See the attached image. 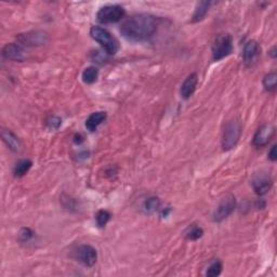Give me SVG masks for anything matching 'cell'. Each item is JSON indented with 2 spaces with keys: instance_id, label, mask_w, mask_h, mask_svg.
Instances as JSON below:
<instances>
[{
  "instance_id": "cell-3",
  "label": "cell",
  "mask_w": 277,
  "mask_h": 277,
  "mask_svg": "<svg viewBox=\"0 0 277 277\" xmlns=\"http://www.w3.org/2000/svg\"><path fill=\"white\" fill-rule=\"evenodd\" d=\"M242 134V124L237 120H230L226 122L222 134V148L230 150L236 146Z\"/></svg>"
},
{
  "instance_id": "cell-5",
  "label": "cell",
  "mask_w": 277,
  "mask_h": 277,
  "mask_svg": "<svg viewBox=\"0 0 277 277\" xmlns=\"http://www.w3.org/2000/svg\"><path fill=\"white\" fill-rule=\"evenodd\" d=\"M233 52L232 36L220 35L216 38L212 44V58L214 61H221Z\"/></svg>"
},
{
  "instance_id": "cell-9",
  "label": "cell",
  "mask_w": 277,
  "mask_h": 277,
  "mask_svg": "<svg viewBox=\"0 0 277 277\" xmlns=\"http://www.w3.org/2000/svg\"><path fill=\"white\" fill-rule=\"evenodd\" d=\"M274 134H275V128L271 124H263V126H261L256 132L252 140V144L256 148L266 146V145H268V142L271 141Z\"/></svg>"
},
{
  "instance_id": "cell-8",
  "label": "cell",
  "mask_w": 277,
  "mask_h": 277,
  "mask_svg": "<svg viewBox=\"0 0 277 277\" xmlns=\"http://www.w3.org/2000/svg\"><path fill=\"white\" fill-rule=\"evenodd\" d=\"M75 259L87 268L94 266L98 260V252L94 247L82 245L75 250Z\"/></svg>"
},
{
  "instance_id": "cell-11",
  "label": "cell",
  "mask_w": 277,
  "mask_h": 277,
  "mask_svg": "<svg viewBox=\"0 0 277 277\" xmlns=\"http://www.w3.org/2000/svg\"><path fill=\"white\" fill-rule=\"evenodd\" d=\"M2 56L6 60L14 62H23L26 60V52L18 44H8L2 49Z\"/></svg>"
},
{
  "instance_id": "cell-27",
  "label": "cell",
  "mask_w": 277,
  "mask_h": 277,
  "mask_svg": "<svg viewBox=\"0 0 277 277\" xmlns=\"http://www.w3.org/2000/svg\"><path fill=\"white\" fill-rule=\"evenodd\" d=\"M270 54H271V56H272L273 58H276V47H273V48H272V50L270 51Z\"/></svg>"
},
{
  "instance_id": "cell-14",
  "label": "cell",
  "mask_w": 277,
  "mask_h": 277,
  "mask_svg": "<svg viewBox=\"0 0 277 277\" xmlns=\"http://www.w3.org/2000/svg\"><path fill=\"white\" fill-rule=\"evenodd\" d=\"M2 141L6 143L11 150L14 153H20L22 150V143L18 140V138L9 129H2Z\"/></svg>"
},
{
  "instance_id": "cell-10",
  "label": "cell",
  "mask_w": 277,
  "mask_h": 277,
  "mask_svg": "<svg viewBox=\"0 0 277 277\" xmlns=\"http://www.w3.org/2000/svg\"><path fill=\"white\" fill-rule=\"evenodd\" d=\"M273 180L270 174H256L252 180V188L254 193L258 196H263L270 192L272 188Z\"/></svg>"
},
{
  "instance_id": "cell-1",
  "label": "cell",
  "mask_w": 277,
  "mask_h": 277,
  "mask_svg": "<svg viewBox=\"0 0 277 277\" xmlns=\"http://www.w3.org/2000/svg\"><path fill=\"white\" fill-rule=\"evenodd\" d=\"M157 30V18L150 14H136L127 18L122 26V35L132 42H143L150 38Z\"/></svg>"
},
{
  "instance_id": "cell-20",
  "label": "cell",
  "mask_w": 277,
  "mask_h": 277,
  "mask_svg": "<svg viewBox=\"0 0 277 277\" xmlns=\"http://www.w3.org/2000/svg\"><path fill=\"white\" fill-rule=\"evenodd\" d=\"M204 235V230L200 226H197L195 224L188 228L186 230V237L188 240H197Z\"/></svg>"
},
{
  "instance_id": "cell-16",
  "label": "cell",
  "mask_w": 277,
  "mask_h": 277,
  "mask_svg": "<svg viewBox=\"0 0 277 277\" xmlns=\"http://www.w3.org/2000/svg\"><path fill=\"white\" fill-rule=\"evenodd\" d=\"M211 4H212L211 2H200L198 4H197L194 14L192 16V23H198L202 21V20L207 16V13L209 12Z\"/></svg>"
},
{
  "instance_id": "cell-22",
  "label": "cell",
  "mask_w": 277,
  "mask_h": 277,
  "mask_svg": "<svg viewBox=\"0 0 277 277\" xmlns=\"http://www.w3.org/2000/svg\"><path fill=\"white\" fill-rule=\"evenodd\" d=\"M110 216L112 214L108 210H98L96 214V220L98 226L100 228H104L108 224V222L110 220Z\"/></svg>"
},
{
  "instance_id": "cell-18",
  "label": "cell",
  "mask_w": 277,
  "mask_h": 277,
  "mask_svg": "<svg viewBox=\"0 0 277 277\" xmlns=\"http://www.w3.org/2000/svg\"><path fill=\"white\" fill-rule=\"evenodd\" d=\"M98 77V70L96 66H89L82 72V82L87 84H94Z\"/></svg>"
},
{
  "instance_id": "cell-13",
  "label": "cell",
  "mask_w": 277,
  "mask_h": 277,
  "mask_svg": "<svg viewBox=\"0 0 277 277\" xmlns=\"http://www.w3.org/2000/svg\"><path fill=\"white\" fill-rule=\"evenodd\" d=\"M197 82H198V76H197L196 72H193V74L188 76V78L184 80V82L181 86V90H180L181 96L183 98H186V100H188V98L192 96L196 90Z\"/></svg>"
},
{
  "instance_id": "cell-19",
  "label": "cell",
  "mask_w": 277,
  "mask_h": 277,
  "mask_svg": "<svg viewBox=\"0 0 277 277\" xmlns=\"http://www.w3.org/2000/svg\"><path fill=\"white\" fill-rule=\"evenodd\" d=\"M277 86V74L276 72H268L263 78V87L266 88V91L272 92L275 91Z\"/></svg>"
},
{
  "instance_id": "cell-23",
  "label": "cell",
  "mask_w": 277,
  "mask_h": 277,
  "mask_svg": "<svg viewBox=\"0 0 277 277\" xmlns=\"http://www.w3.org/2000/svg\"><path fill=\"white\" fill-rule=\"evenodd\" d=\"M222 268H223V264L222 262L216 260L214 262H212L210 264V266L208 268L207 272H206V275L209 276V277H216V276H219L222 272Z\"/></svg>"
},
{
  "instance_id": "cell-15",
  "label": "cell",
  "mask_w": 277,
  "mask_h": 277,
  "mask_svg": "<svg viewBox=\"0 0 277 277\" xmlns=\"http://www.w3.org/2000/svg\"><path fill=\"white\" fill-rule=\"evenodd\" d=\"M106 117L108 114L105 113V112H96V113L91 114L88 117V120H86V128H87L90 132H94L98 128V126L106 120Z\"/></svg>"
},
{
  "instance_id": "cell-17",
  "label": "cell",
  "mask_w": 277,
  "mask_h": 277,
  "mask_svg": "<svg viewBox=\"0 0 277 277\" xmlns=\"http://www.w3.org/2000/svg\"><path fill=\"white\" fill-rule=\"evenodd\" d=\"M32 166V162L30 160H23L21 162H18L16 164L14 169H13V174H14L16 178H22L28 172Z\"/></svg>"
},
{
  "instance_id": "cell-7",
  "label": "cell",
  "mask_w": 277,
  "mask_h": 277,
  "mask_svg": "<svg viewBox=\"0 0 277 277\" xmlns=\"http://www.w3.org/2000/svg\"><path fill=\"white\" fill-rule=\"evenodd\" d=\"M18 44L22 47H40L47 44L48 35L44 32L34 30L18 36Z\"/></svg>"
},
{
  "instance_id": "cell-6",
  "label": "cell",
  "mask_w": 277,
  "mask_h": 277,
  "mask_svg": "<svg viewBox=\"0 0 277 277\" xmlns=\"http://www.w3.org/2000/svg\"><path fill=\"white\" fill-rule=\"evenodd\" d=\"M236 208V200L233 195H226L223 197L221 202L218 205L216 209L214 210L212 220L214 222H221L226 220L230 214L234 212Z\"/></svg>"
},
{
  "instance_id": "cell-12",
  "label": "cell",
  "mask_w": 277,
  "mask_h": 277,
  "mask_svg": "<svg viewBox=\"0 0 277 277\" xmlns=\"http://www.w3.org/2000/svg\"><path fill=\"white\" fill-rule=\"evenodd\" d=\"M260 54V46L256 40H249L242 51L244 62L246 65H252Z\"/></svg>"
},
{
  "instance_id": "cell-25",
  "label": "cell",
  "mask_w": 277,
  "mask_h": 277,
  "mask_svg": "<svg viewBox=\"0 0 277 277\" xmlns=\"http://www.w3.org/2000/svg\"><path fill=\"white\" fill-rule=\"evenodd\" d=\"M32 237H34V232L28 228H24L21 230V232H20V240L23 242H30Z\"/></svg>"
},
{
  "instance_id": "cell-21",
  "label": "cell",
  "mask_w": 277,
  "mask_h": 277,
  "mask_svg": "<svg viewBox=\"0 0 277 277\" xmlns=\"http://www.w3.org/2000/svg\"><path fill=\"white\" fill-rule=\"evenodd\" d=\"M160 198H157V197H150L148 200H145L143 208L145 210V212L152 214L160 208Z\"/></svg>"
},
{
  "instance_id": "cell-4",
  "label": "cell",
  "mask_w": 277,
  "mask_h": 277,
  "mask_svg": "<svg viewBox=\"0 0 277 277\" xmlns=\"http://www.w3.org/2000/svg\"><path fill=\"white\" fill-rule=\"evenodd\" d=\"M126 14V11L120 4L104 6L96 13V20L101 24H113L120 22Z\"/></svg>"
},
{
  "instance_id": "cell-24",
  "label": "cell",
  "mask_w": 277,
  "mask_h": 277,
  "mask_svg": "<svg viewBox=\"0 0 277 277\" xmlns=\"http://www.w3.org/2000/svg\"><path fill=\"white\" fill-rule=\"evenodd\" d=\"M62 124V120L58 116H51L47 120V127L51 130H56Z\"/></svg>"
},
{
  "instance_id": "cell-2",
  "label": "cell",
  "mask_w": 277,
  "mask_h": 277,
  "mask_svg": "<svg viewBox=\"0 0 277 277\" xmlns=\"http://www.w3.org/2000/svg\"><path fill=\"white\" fill-rule=\"evenodd\" d=\"M90 35L94 40L101 44L108 54L114 56L120 50V42L110 32L101 26H94L90 30Z\"/></svg>"
},
{
  "instance_id": "cell-26",
  "label": "cell",
  "mask_w": 277,
  "mask_h": 277,
  "mask_svg": "<svg viewBox=\"0 0 277 277\" xmlns=\"http://www.w3.org/2000/svg\"><path fill=\"white\" fill-rule=\"evenodd\" d=\"M276 145H273L268 152V160L272 162H276L277 160V152H276Z\"/></svg>"
}]
</instances>
